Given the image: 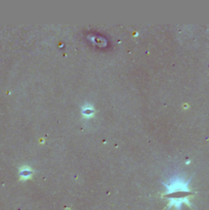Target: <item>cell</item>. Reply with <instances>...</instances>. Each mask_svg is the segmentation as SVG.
Wrapping results in <instances>:
<instances>
[{"mask_svg":"<svg viewBox=\"0 0 209 210\" xmlns=\"http://www.w3.org/2000/svg\"><path fill=\"white\" fill-rule=\"evenodd\" d=\"M82 113H83L84 116H91L93 114V110L91 107H88V108H87V107H85V108H83Z\"/></svg>","mask_w":209,"mask_h":210,"instance_id":"cell-1","label":"cell"},{"mask_svg":"<svg viewBox=\"0 0 209 210\" xmlns=\"http://www.w3.org/2000/svg\"><path fill=\"white\" fill-rule=\"evenodd\" d=\"M32 174V171L30 169H23L22 171H21V175L23 177H29Z\"/></svg>","mask_w":209,"mask_h":210,"instance_id":"cell-2","label":"cell"}]
</instances>
